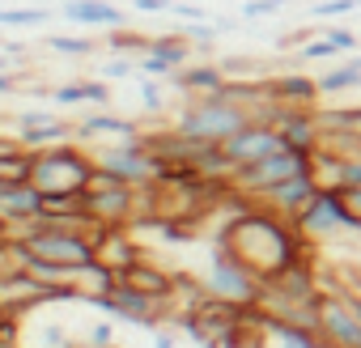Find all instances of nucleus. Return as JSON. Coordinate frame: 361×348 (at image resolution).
Returning a JSON list of instances; mask_svg holds the SVG:
<instances>
[{
  "instance_id": "de8ad7c7",
  "label": "nucleus",
  "mask_w": 361,
  "mask_h": 348,
  "mask_svg": "<svg viewBox=\"0 0 361 348\" xmlns=\"http://www.w3.org/2000/svg\"><path fill=\"white\" fill-rule=\"evenodd\" d=\"M319 348H340V344H327V340H323V344H319Z\"/></svg>"
},
{
  "instance_id": "c9c22d12",
  "label": "nucleus",
  "mask_w": 361,
  "mask_h": 348,
  "mask_svg": "<svg viewBox=\"0 0 361 348\" xmlns=\"http://www.w3.org/2000/svg\"><path fill=\"white\" fill-rule=\"evenodd\" d=\"M136 73H140V64L128 60V56H115V60L102 64V81H128V77H136Z\"/></svg>"
},
{
  "instance_id": "c03bdc74",
  "label": "nucleus",
  "mask_w": 361,
  "mask_h": 348,
  "mask_svg": "<svg viewBox=\"0 0 361 348\" xmlns=\"http://www.w3.org/2000/svg\"><path fill=\"white\" fill-rule=\"evenodd\" d=\"M9 242H13V225L0 217V247H9Z\"/></svg>"
},
{
  "instance_id": "0eeeda50",
  "label": "nucleus",
  "mask_w": 361,
  "mask_h": 348,
  "mask_svg": "<svg viewBox=\"0 0 361 348\" xmlns=\"http://www.w3.org/2000/svg\"><path fill=\"white\" fill-rule=\"evenodd\" d=\"M81 302H90V306H98V310H106L111 318H123V323H132V327H149V331L170 314V302H157V297H149V293L123 285V280H115V289L90 293V297H81Z\"/></svg>"
},
{
  "instance_id": "7ed1b4c3",
  "label": "nucleus",
  "mask_w": 361,
  "mask_h": 348,
  "mask_svg": "<svg viewBox=\"0 0 361 348\" xmlns=\"http://www.w3.org/2000/svg\"><path fill=\"white\" fill-rule=\"evenodd\" d=\"M94 170H98V157H90V149H81L77 140H64L51 149H35L30 183L39 192H90Z\"/></svg>"
},
{
  "instance_id": "20e7f679",
  "label": "nucleus",
  "mask_w": 361,
  "mask_h": 348,
  "mask_svg": "<svg viewBox=\"0 0 361 348\" xmlns=\"http://www.w3.org/2000/svg\"><path fill=\"white\" fill-rule=\"evenodd\" d=\"M204 289L213 297H221V302H234V306H259V297H264V280L226 242H213L209 272H204Z\"/></svg>"
},
{
  "instance_id": "2f4dec72",
  "label": "nucleus",
  "mask_w": 361,
  "mask_h": 348,
  "mask_svg": "<svg viewBox=\"0 0 361 348\" xmlns=\"http://www.w3.org/2000/svg\"><path fill=\"white\" fill-rule=\"evenodd\" d=\"M149 43H153L149 35H136V30H128V26H123V30H111V51H140V56H145Z\"/></svg>"
},
{
  "instance_id": "a18cd8bd",
  "label": "nucleus",
  "mask_w": 361,
  "mask_h": 348,
  "mask_svg": "<svg viewBox=\"0 0 361 348\" xmlns=\"http://www.w3.org/2000/svg\"><path fill=\"white\" fill-rule=\"evenodd\" d=\"M344 200H348V204H353V209H357V213H361V187H357V192H348V196H344Z\"/></svg>"
},
{
  "instance_id": "58836bf2",
  "label": "nucleus",
  "mask_w": 361,
  "mask_h": 348,
  "mask_svg": "<svg viewBox=\"0 0 361 348\" xmlns=\"http://www.w3.org/2000/svg\"><path fill=\"white\" fill-rule=\"evenodd\" d=\"M327 39H331L340 51H357V35H353V30H344V26H331V30H327Z\"/></svg>"
},
{
  "instance_id": "f3484780",
  "label": "nucleus",
  "mask_w": 361,
  "mask_h": 348,
  "mask_svg": "<svg viewBox=\"0 0 361 348\" xmlns=\"http://www.w3.org/2000/svg\"><path fill=\"white\" fill-rule=\"evenodd\" d=\"M98 136H106V140H136V136H145V128L136 119H123V115H111V111H90L77 123V140H98Z\"/></svg>"
},
{
  "instance_id": "9b49d317",
  "label": "nucleus",
  "mask_w": 361,
  "mask_h": 348,
  "mask_svg": "<svg viewBox=\"0 0 361 348\" xmlns=\"http://www.w3.org/2000/svg\"><path fill=\"white\" fill-rule=\"evenodd\" d=\"M272 128L281 132L285 149L298 153H314L323 144V123H319V106H276Z\"/></svg>"
},
{
  "instance_id": "4be33fe9",
  "label": "nucleus",
  "mask_w": 361,
  "mask_h": 348,
  "mask_svg": "<svg viewBox=\"0 0 361 348\" xmlns=\"http://www.w3.org/2000/svg\"><path fill=\"white\" fill-rule=\"evenodd\" d=\"M18 144L26 149H51V144H64V140H77V123L68 119H47V123H35V128H13Z\"/></svg>"
},
{
  "instance_id": "c85d7f7f",
  "label": "nucleus",
  "mask_w": 361,
  "mask_h": 348,
  "mask_svg": "<svg viewBox=\"0 0 361 348\" xmlns=\"http://www.w3.org/2000/svg\"><path fill=\"white\" fill-rule=\"evenodd\" d=\"M47 47H51L56 56H68V60H81V56H94V51H98V43L85 39V35H51Z\"/></svg>"
},
{
  "instance_id": "f704fd0d",
  "label": "nucleus",
  "mask_w": 361,
  "mask_h": 348,
  "mask_svg": "<svg viewBox=\"0 0 361 348\" xmlns=\"http://www.w3.org/2000/svg\"><path fill=\"white\" fill-rule=\"evenodd\" d=\"M357 9H361V0H319V5H310V18H344Z\"/></svg>"
},
{
  "instance_id": "412c9836",
  "label": "nucleus",
  "mask_w": 361,
  "mask_h": 348,
  "mask_svg": "<svg viewBox=\"0 0 361 348\" xmlns=\"http://www.w3.org/2000/svg\"><path fill=\"white\" fill-rule=\"evenodd\" d=\"M98 259L119 276V272H128L132 263H140V251H136V242H132L123 230H102V234H98Z\"/></svg>"
},
{
  "instance_id": "a878e982",
  "label": "nucleus",
  "mask_w": 361,
  "mask_h": 348,
  "mask_svg": "<svg viewBox=\"0 0 361 348\" xmlns=\"http://www.w3.org/2000/svg\"><path fill=\"white\" fill-rule=\"evenodd\" d=\"M353 89H361V56H348L344 64H331V68L319 77V94H323V98L353 94Z\"/></svg>"
},
{
  "instance_id": "4468645a",
  "label": "nucleus",
  "mask_w": 361,
  "mask_h": 348,
  "mask_svg": "<svg viewBox=\"0 0 361 348\" xmlns=\"http://www.w3.org/2000/svg\"><path fill=\"white\" fill-rule=\"evenodd\" d=\"M73 26H90V30H123L128 26V13L111 0H64L60 9Z\"/></svg>"
},
{
  "instance_id": "473e14b6",
  "label": "nucleus",
  "mask_w": 361,
  "mask_h": 348,
  "mask_svg": "<svg viewBox=\"0 0 361 348\" xmlns=\"http://www.w3.org/2000/svg\"><path fill=\"white\" fill-rule=\"evenodd\" d=\"M178 35H183L192 47H213V39L221 35V26H209V22H188L183 30H178Z\"/></svg>"
},
{
  "instance_id": "09e8293b",
  "label": "nucleus",
  "mask_w": 361,
  "mask_h": 348,
  "mask_svg": "<svg viewBox=\"0 0 361 348\" xmlns=\"http://www.w3.org/2000/svg\"><path fill=\"white\" fill-rule=\"evenodd\" d=\"M5 310H9V306H5V297H0V314H5Z\"/></svg>"
},
{
  "instance_id": "3c124183",
  "label": "nucleus",
  "mask_w": 361,
  "mask_h": 348,
  "mask_svg": "<svg viewBox=\"0 0 361 348\" xmlns=\"http://www.w3.org/2000/svg\"><path fill=\"white\" fill-rule=\"evenodd\" d=\"M106 348H119V344H106Z\"/></svg>"
},
{
  "instance_id": "49530a36",
  "label": "nucleus",
  "mask_w": 361,
  "mask_h": 348,
  "mask_svg": "<svg viewBox=\"0 0 361 348\" xmlns=\"http://www.w3.org/2000/svg\"><path fill=\"white\" fill-rule=\"evenodd\" d=\"M56 348H90V344H73V340H64V344H56Z\"/></svg>"
},
{
  "instance_id": "7c9ffc66",
  "label": "nucleus",
  "mask_w": 361,
  "mask_h": 348,
  "mask_svg": "<svg viewBox=\"0 0 361 348\" xmlns=\"http://www.w3.org/2000/svg\"><path fill=\"white\" fill-rule=\"evenodd\" d=\"M298 56H302L306 64H323V60H336V56H344V51L323 35V39H306V43L298 47Z\"/></svg>"
},
{
  "instance_id": "9d476101",
  "label": "nucleus",
  "mask_w": 361,
  "mask_h": 348,
  "mask_svg": "<svg viewBox=\"0 0 361 348\" xmlns=\"http://www.w3.org/2000/svg\"><path fill=\"white\" fill-rule=\"evenodd\" d=\"M319 340L340 344V348H361V318L353 314V306L336 289H323V302H319Z\"/></svg>"
},
{
  "instance_id": "a19ab883",
  "label": "nucleus",
  "mask_w": 361,
  "mask_h": 348,
  "mask_svg": "<svg viewBox=\"0 0 361 348\" xmlns=\"http://www.w3.org/2000/svg\"><path fill=\"white\" fill-rule=\"evenodd\" d=\"M174 18H188V22H204L209 13H204L200 5H178V0H174Z\"/></svg>"
},
{
  "instance_id": "6e6552de",
  "label": "nucleus",
  "mask_w": 361,
  "mask_h": 348,
  "mask_svg": "<svg viewBox=\"0 0 361 348\" xmlns=\"http://www.w3.org/2000/svg\"><path fill=\"white\" fill-rule=\"evenodd\" d=\"M85 217L98 230H128L132 221H140V187H90L85 192Z\"/></svg>"
},
{
  "instance_id": "39448f33",
  "label": "nucleus",
  "mask_w": 361,
  "mask_h": 348,
  "mask_svg": "<svg viewBox=\"0 0 361 348\" xmlns=\"http://www.w3.org/2000/svg\"><path fill=\"white\" fill-rule=\"evenodd\" d=\"M98 157V166L102 170H111V174H119V179L128 183V187H153L157 179H161V153L145 140V136H136V140H115V144H106V149H98L94 153Z\"/></svg>"
},
{
  "instance_id": "1a4fd4ad",
  "label": "nucleus",
  "mask_w": 361,
  "mask_h": 348,
  "mask_svg": "<svg viewBox=\"0 0 361 348\" xmlns=\"http://www.w3.org/2000/svg\"><path fill=\"white\" fill-rule=\"evenodd\" d=\"M344 217H348V200H344V192H336V187H323L298 217H293V225L310 238V242H323V238H331V234H344Z\"/></svg>"
},
{
  "instance_id": "ea45409f",
  "label": "nucleus",
  "mask_w": 361,
  "mask_h": 348,
  "mask_svg": "<svg viewBox=\"0 0 361 348\" xmlns=\"http://www.w3.org/2000/svg\"><path fill=\"white\" fill-rule=\"evenodd\" d=\"M136 13H174V0H136Z\"/></svg>"
},
{
  "instance_id": "a211bd4d",
  "label": "nucleus",
  "mask_w": 361,
  "mask_h": 348,
  "mask_svg": "<svg viewBox=\"0 0 361 348\" xmlns=\"http://www.w3.org/2000/svg\"><path fill=\"white\" fill-rule=\"evenodd\" d=\"M170 81H174V89H178V94L200 98V94H217V89H221L230 77H226V68H221V64H213V60H200V64L178 68Z\"/></svg>"
},
{
  "instance_id": "6ab92c4d",
  "label": "nucleus",
  "mask_w": 361,
  "mask_h": 348,
  "mask_svg": "<svg viewBox=\"0 0 361 348\" xmlns=\"http://www.w3.org/2000/svg\"><path fill=\"white\" fill-rule=\"evenodd\" d=\"M47 102L51 106H106L111 85L106 81H68V85L47 89Z\"/></svg>"
},
{
  "instance_id": "aec40b11",
  "label": "nucleus",
  "mask_w": 361,
  "mask_h": 348,
  "mask_svg": "<svg viewBox=\"0 0 361 348\" xmlns=\"http://www.w3.org/2000/svg\"><path fill=\"white\" fill-rule=\"evenodd\" d=\"M119 280L132 285V289H140V293H149V297H157V302H174V276L161 272V268H153L149 259H140L128 272H119Z\"/></svg>"
},
{
  "instance_id": "f8f14e48",
  "label": "nucleus",
  "mask_w": 361,
  "mask_h": 348,
  "mask_svg": "<svg viewBox=\"0 0 361 348\" xmlns=\"http://www.w3.org/2000/svg\"><path fill=\"white\" fill-rule=\"evenodd\" d=\"M226 157H230V166L238 170V166H251V161H259V157H268V153H276V149H285L281 144V132L272 128V123H259V119H251L247 128H238L226 144Z\"/></svg>"
},
{
  "instance_id": "72a5a7b5",
  "label": "nucleus",
  "mask_w": 361,
  "mask_h": 348,
  "mask_svg": "<svg viewBox=\"0 0 361 348\" xmlns=\"http://www.w3.org/2000/svg\"><path fill=\"white\" fill-rule=\"evenodd\" d=\"M140 106L149 111V115H157L161 106H166V94H161V85H157V77H140Z\"/></svg>"
},
{
  "instance_id": "dca6fc26",
  "label": "nucleus",
  "mask_w": 361,
  "mask_h": 348,
  "mask_svg": "<svg viewBox=\"0 0 361 348\" xmlns=\"http://www.w3.org/2000/svg\"><path fill=\"white\" fill-rule=\"evenodd\" d=\"M268 94L276 106H319V77H306V73H281L268 81Z\"/></svg>"
},
{
  "instance_id": "cd10ccee",
  "label": "nucleus",
  "mask_w": 361,
  "mask_h": 348,
  "mask_svg": "<svg viewBox=\"0 0 361 348\" xmlns=\"http://www.w3.org/2000/svg\"><path fill=\"white\" fill-rule=\"evenodd\" d=\"M323 136H340V132H357L361 128V106H327L319 111Z\"/></svg>"
},
{
  "instance_id": "f257e3e1",
  "label": "nucleus",
  "mask_w": 361,
  "mask_h": 348,
  "mask_svg": "<svg viewBox=\"0 0 361 348\" xmlns=\"http://www.w3.org/2000/svg\"><path fill=\"white\" fill-rule=\"evenodd\" d=\"M213 242L234 247L259 280H272V276H281L285 268H293L298 259L314 255V242H310L289 217L272 213L268 204H251V209H243L238 217H230V221L217 230Z\"/></svg>"
},
{
  "instance_id": "bb28decb",
  "label": "nucleus",
  "mask_w": 361,
  "mask_h": 348,
  "mask_svg": "<svg viewBox=\"0 0 361 348\" xmlns=\"http://www.w3.org/2000/svg\"><path fill=\"white\" fill-rule=\"evenodd\" d=\"M51 18H56L51 9H35V5L0 9V30H39V26H47Z\"/></svg>"
},
{
  "instance_id": "c756f323",
  "label": "nucleus",
  "mask_w": 361,
  "mask_h": 348,
  "mask_svg": "<svg viewBox=\"0 0 361 348\" xmlns=\"http://www.w3.org/2000/svg\"><path fill=\"white\" fill-rule=\"evenodd\" d=\"M336 192H357L361 187V153H344L340 157V170H336V183H331Z\"/></svg>"
},
{
  "instance_id": "5701e85b",
  "label": "nucleus",
  "mask_w": 361,
  "mask_h": 348,
  "mask_svg": "<svg viewBox=\"0 0 361 348\" xmlns=\"http://www.w3.org/2000/svg\"><path fill=\"white\" fill-rule=\"evenodd\" d=\"M259 314H264V310H259ZM264 331H268L272 348H319V344H323L319 331L298 327V323H285V318H272V314H264Z\"/></svg>"
},
{
  "instance_id": "603ef678",
  "label": "nucleus",
  "mask_w": 361,
  "mask_h": 348,
  "mask_svg": "<svg viewBox=\"0 0 361 348\" xmlns=\"http://www.w3.org/2000/svg\"><path fill=\"white\" fill-rule=\"evenodd\" d=\"M357 136H361V128H357Z\"/></svg>"
},
{
  "instance_id": "393cba45",
  "label": "nucleus",
  "mask_w": 361,
  "mask_h": 348,
  "mask_svg": "<svg viewBox=\"0 0 361 348\" xmlns=\"http://www.w3.org/2000/svg\"><path fill=\"white\" fill-rule=\"evenodd\" d=\"M145 56H153V60H161L166 68H170V77L178 73V68H188L192 64V43L183 39V35H153V43H149V51Z\"/></svg>"
},
{
  "instance_id": "e433bc0d",
  "label": "nucleus",
  "mask_w": 361,
  "mask_h": 348,
  "mask_svg": "<svg viewBox=\"0 0 361 348\" xmlns=\"http://www.w3.org/2000/svg\"><path fill=\"white\" fill-rule=\"evenodd\" d=\"M285 0H247L243 5V18H268V13H281Z\"/></svg>"
},
{
  "instance_id": "8fccbe9b",
  "label": "nucleus",
  "mask_w": 361,
  "mask_h": 348,
  "mask_svg": "<svg viewBox=\"0 0 361 348\" xmlns=\"http://www.w3.org/2000/svg\"><path fill=\"white\" fill-rule=\"evenodd\" d=\"M259 348H272V340H264V344H259Z\"/></svg>"
},
{
  "instance_id": "4c0bfd02",
  "label": "nucleus",
  "mask_w": 361,
  "mask_h": 348,
  "mask_svg": "<svg viewBox=\"0 0 361 348\" xmlns=\"http://www.w3.org/2000/svg\"><path fill=\"white\" fill-rule=\"evenodd\" d=\"M85 344H90V348H106V344H115V323H94V331H90Z\"/></svg>"
},
{
  "instance_id": "ddd939ff",
  "label": "nucleus",
  "mask_w": 361,
  "mask_h": 348,
  "mask_svg": "<svg viewBox=\"0 0 361 348\" xmlns=\"http://www.w3.org/2000/svg\"><path fill=\"white\" fill-rule=\"evenodd\" d=\"M319 192H323V183H319L314 174L306 170V174H293V179H285L281 187H272L259 204H268L272 213H281V217H289V221H293V217H298V213H302L314 196H319Z\"/></svg>"
},
{
  "instance_id": "b1692460",
  "label": "nucleus",
  "mask_w": 361,
  "mask_h": 348,
  "mask_svg": "<svg viewBox=\"0 0 361 348\" xmlns=\"http://www.w3.org/2000/svg\"><path fill=\"white\" fill-rule=\"evenodd\" d=\"M30 170H35V149L13 140H0V179L5 183H30Z\"/></svg>"
},
{
  "instance_id": "37998d69",
  "label": "nucleus",
  "mask_w": 361,
  "mask_h": 348,
  "mask_svg": "<svg viewBox=\"0 0 361 348\" xmlns=\"http://www.w3.org/2000/svg\"><path fill=\"white\" fill-rule=\"evenodd\" d=\"M174 344H178L174 331H157V335H153V348H174Z\"/></svg>"
},
{
  "instance_id": "f03ea898",
  "label": "nucleus",
  "mask_w": 361,
  "mask_h": 348,
  "mask_svg": "<svg viewBox=\"0 0 361 348\" xmlns=\"http://www.w3.org/2000/svg\"><path fill=\"white\" fill-rule=\"evenodd\" d=\"M251 123V111L230 102L221 89L217 94H200V98H188V106L178 111V119L170 123L178 136L188 140H204V144H226L238 128Z\"/></svg>"
},
{
  "instance_id": "423d86ee",
  "label": "nucleus",
  "mask_w": 361,
  "mask_h": 348,
  "mask_svg": "<svg viewBox=\"0 0 361 348\" xmlns=\"http://www.w3.org/2000/svg\"><path fill=\"white\" fill-rule=\"evenodd\" d=\"M306 170H310V153L276 149V153H268V157H259V161H251V166H238L230 179H234V187H238L243 196L264 200L272 187H281L285 179H293V174H306Z\"/></svg>"
},
{
  "instance_id": "79ce46f5",
  "label": "nucleus",
  "mask_w": 361,
  "mask_h": 348,
  "mask_svg": "<svg viewBox=\"0 0 361 348\" xmlns=\"http://www.w3.org/2000/svg\"><path fill=\"white\" fill-rule=\"evenodd\" d=\"M18 89V77H13V68H0V94H13Z\"/></svg>"
},
{
  "instance_id": "2eb2a0df",
  "label": "nucleus",
  "mask_w": 361,
  "mask_h": 348,
  "mask_svg": "<svg viewBox=\"0 0 361 348\" xmlns=\"http://www.w3.org/2000/svg\"><path fill=\"white\" fill-rule=\"evenodd\" d=\"M0 217H5L13 225V234H18L22 225L43 217V192L35 183H9L5 196H0Z\"/></svg>"
}]
</instances>
